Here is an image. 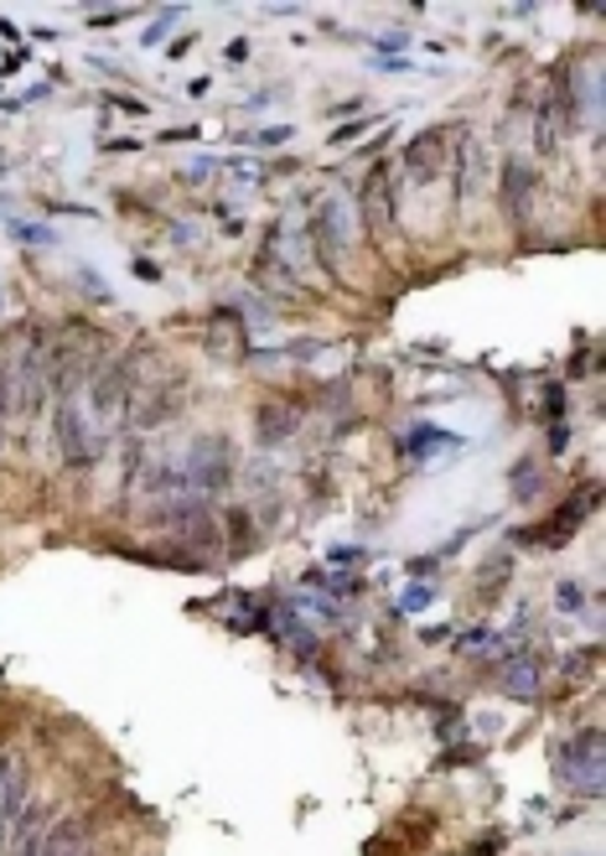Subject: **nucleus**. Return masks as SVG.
Returning a JSON list of instances; mask_svg holds the SVG:
<instances>
[{
  "mask_svg": "<svg viewBox=\"0 0 606 856\" xmlns=\"http://www.w3.org/2000/svg\"><path fill=\"white\" fill-rule=\"evenodd\" d=\"M602 773H606V758H602V732L586 727V732H575L565 748H560V779L571 794H586L596 800L602 794Z\"/></svg>",
  "mask_w": 606,
  "mask_h": 856,
  "instance_id": "f257e3e1",
  "label": "nucleus"
},
{
  "mask_svg": "<svg viewBox=\"0 0 606 856\" xmlns=\"http://www.w3.org/2000/svg\"><path fill=\"white\" fill-rule=\"evenodd\" d=\"M228 473H234V457H228V446H223V436H198L192 442V452H187V488H202V494H219L223 483H228Z\"/></svg>",
  "mask_w": 606,
  "mask_h": 856,
  "instance_id": "f03ea898",
  "label": "nucleus"
},
{
  "mask_svg": "<svg viewBox=\"0 0 606 856\" xmlns=\"http://www.w3.org/2000/svg\"><path fill=\"white\" fill-rule=\"evenodd\" d=\"M57 442H63V457L73 467H88L104 452V436L84 421V411L73 405V394H63V405H57Z\"/></svg>",
  "mask_w": 606,
  "mask_h": 856,
  "instance_id": "7ed1b4c3",
  "label": "nucleus"
},
{
  "mask_svg": "<svg viewBox=\"0 0 606 856\" xmlns=\"http://www.w3.org/2000/svg\"><path fill=\"white\" fill-rule=\"evenodd\" d=\"M21 810H26V763L21 753H0V841L11 836Z\"/></svg>",
  "mask_w": 606,
  "mask_h": 856,
  "instance_id": "20e7f679",
  "label": "nucleus"
},
{
  "mask_svg": "<svg viewBox=\"0 0 606 856\" xmlns=\"http://www.w3.org/2000/svg\"><path fill=\"white\" fill-rule=\"evenodd\" d=\"M440 146H451V136H446V130H425L421 140H410V146H404V171H410L415 182H430V177H440V171H446V161H451V151H440Z\"/></svg>",
  "mask_w": 606,
  "mask_h": 856,
  "instance_id": "39448f33",
  "label": "nucleus"
},
{
  "mask_svg": "<svg viewBox=\"0 0 606 856\" xmlns=\"http://www.w3.org/2000/svg\"><path fill=\"white\" fill-rule=\"evenodd\" d=\"M363 219H369L379 234L394 229V192H389V167L384 161H379V167L369 171V182H363Z\"/></svg>",
  "mask_w": 606,
  "mask_h": 856,
  "instance_id": "423d86ee",
  "label": "nucleus"
},
{
  "mask_svg": "<svg viewBox=\"0 0 606 856\" xmlns=\"http://www.w3.org/2000/svg\"><path fill=\"white\" fill-rule=\"evenodd\" d=\"M317 229H321V244H327L332 255H342V250H348V244L358 240V219H353V208L342 203V198H332V203H321Z\"/></svg>",
  "mask_w": 606,
  "mask_h": 856,
  "instance_id": "0eeeda50",
  "label": "nucleus"
},
{
  "mask_svg": "<svg viewBox=\"0 0 606 856\" xmlns=\"http://www.w3.org/2000/svg\"><path fill=\"white\" fill-rule=\"evenodd\" d=\"M42 856H88V821H63L42 836Z\"/></svg>",
  "mask_w": 606,
  "mask_h": 856,
  "instance_id": "6e6552de",
  "label": "nucleus"
},
{
  "mask_svg": "<svg viewBox=\"0 0 606 856\" xmlns=\"http://www.w3.org/2000/svg\"><path fill=\"white\" fill-rule=\"evenodd\" d=\"M503 192H508V213H513V223L529 219V192H534V171L523 167V161H508L503 171Z\"/></svg>",
  "mask_w": 606,
  "mask_h": 856,
  "instance_id": "1a4fd4ad",
  "label": "nucleus"
},
{
  "mask_svg": "<svg viewBox=\"0 0 606 856\" xmlns=\"http://www.w3.org/2000/svg\"><path fill=\"white\" fill-rule=\"evenodd\" d=\"M21 841H17V856H42V836H47V821H42V810H21Z\"/></svg>",
  "mask_w": 606,
  "mask_h": 856,
  "instance_id": "9d476101",
  "label": "nucleus"
},
{
  "mask_svg": "<svg viewBox=\"0 0 606 856\" xmlns=\"http://www.w3.org/2000/svg\"><path fill=\"white\" fill-rule=\"evenodd\" d=\"M534 685H539L534 659H513V665H508V690H513V696H534Z\"/></svg>",
  "mask_w": 606,
  "mask_h": 856,
  "instance_id": "9b49d317",
  "label": "nucleus"
},
{
  "mask_svg": "<svg viewBox=\"0 0 606 856\" xmlns=\"http://www.w3.org/2000/svg\"><path fill=\"white\" fill-rule=\"evenodd\" d=\"M296 421H301L296 411H275V405H269V411H259V431H265V442H280V436H286Z\"/></svg>",
  "mask_w": 606,
  "mask_h": 856,
  "instance_id": "f8f14e48",
  "label": "nucleus"
},
{
  "mask_svg": "<svg viewBox=\"0 0 606 856\" xmlns=\"http://www.w3.org/2000/svg\"><path fill=\"white\" fill-rule=\"evenodd\" d=\"M477 192V146L467 140V151H461V198Z\"/></svg>",
  "mask_w": 606,
  "mask_h": 856,
  "instance_id": "ddd939ff",
  "label": "nucleus"
},
{
  "mask_svg": "<svg viewBox=\"0 0 606 856\" xmlns=\"http://www.w3.org/2000/svg\"><path fill=\"white\" fill-rule=\"evenodd\" d=\"M513 494H519V498H534L539 494V467L534 463H523L519 473H513Z\"/></svg>",
  "mask_w": 606,
  "mask_h": 856,
  "instance_id": "4468645a",
  "label": "nucleus"
},
{
  "mask_svg": "<svg viewBox=\"0 0 606 856\" xmlns=\"http://www.w3.org/2000/svg\"><path fill=\"white\" fill-rule=\"evenodd\" d=\"M560 602H565V613H581V586H560Z\"/></svg>",
  "mask_w": 606,
  "mask_h": 856,
  "instance_id": "2eb2a0df",
  "label": "nucleus"
}]
</instances>
